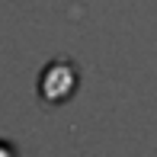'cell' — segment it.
Listing matches in <instances>:
<instances>
[{
  "instance_id": "cell-1",
  "label": "cell",
  "mask_w": 157,
  "mask_h": 157,
  "mask_svg": "<svg viewBox=\"0 0 157 157\" xmlns=\"http://www.w3.org/2000/svg\"><path fill=\"white\" fill-rule=\"evenodd\" d=\"M77 80H80V77H77V67L67 58H58V61H52L42 71L39 96L45 99V103H52V106H61V103H67V99L77 93Z\"/></svg>"
},
{
  "instance_id": "cell-2",
  "label": "cell",
  "mask_w": 157,
  "mask_h": 157,
  "mask_svg": "<svg viewBox=\"0 0 157 157\" xmlns=\"http://www.w3.org/2000/svg\"><path fill=\"white\" fill-rule=\"evenodd\" d=\"M0 157H16V147H13V144H6L3 138H0Z\"/></svg>"
}]
</instances>
